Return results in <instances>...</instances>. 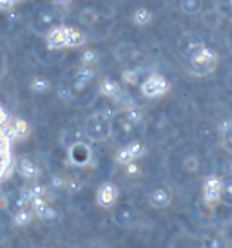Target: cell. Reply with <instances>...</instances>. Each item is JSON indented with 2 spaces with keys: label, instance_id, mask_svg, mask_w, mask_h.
I'll list each match as a JSON object with an SVG mask.
<instances>
[{
  "label": "cell",
  "instance_id": "6da1fadb",
  "mask_svg": "<svg viewBox=\"0 0 232 248\" xmlns=\"http://www.w3.org/2000/svg\"><path fill=\"white\" fill-rule=\"evenodd\" d=\"M11 125H13V118L0 105V183L11 174L15 161L13 145L17 140L13 136Z\"/></svg>",
  "mask_w": 232,
  "mask_h": 248
},
{
  "label": "cell",
  "instance_id": "7a4b0ae2",
  "mask_svg": "<svg viewBox=\"0 0 232 248\" xmlns=\"http://www.w3.org/2000/svg\"><path fill=\"white\" fill-rule=\"evenodd\" d=\"M46 44H48L49 49L83 47L87 44V35L75 26L58 24V26H53L46 33Z\"/></svg>",
  "mask_w": 232,
  "mask_h": 248
},
{
  "label": "cell",
  "instance_id": "3957f363",
  "mask_svg": "<svg viewBox=\"0 0 232 248\" xmlns=\"http://www.w3.org/2000/svg\"><path fill=\"white\" fill-rule=\"evenodd\" d=\"M187 58H189V69L192 75H211L218 67V53L209 46H203V44H198L187 55Z\"/></svg>",
  "mask_w": 232,
  "mask_h": 248
},
{
  "label": "cell",
  "instance_id": "277c9868",
  "mask_svg": "<svg viewBox=\"0 0 232 248\" xmlns=\"http://www.w3.org/2000/svg\"><path fill=\"white\" fill-rule=\"evenodd\" d=\"M83 134L89 141L93 143H102L105 140L111 138L113 134V125H111V120L103 116L102 112L98 110L95 114H91L85 122V127H83Z\"/></svg>",
  "mask_w": 232,
  "mask_h": 248
},
{
  "label": "cell",
  "instance_id": "5b68a950",
  "mask_svg": "<svg viewBox=\"0 0 232 248\" xmlns=\"http://www.w3.org/2000/svg\"><path fill=\"white\" fill-rule=\"evenodd\" d=\"M171 89V83L160 73H152V75L145 76L142 83H140V91L145 98L149 100H156V98L164 96L167 91Z\"/></svg>",
  "mask_w": 232,
  "mask_h": 248
},
{
  "label": "cell",
  "instance_id": "8992f818",
  "mask_svg": "<svg viewBox=\"0 0 232 248\" xmlns=\"http://www.w3.org/2000/svg\"><path fill=\"white\" fill-rule=\"evenodd\" d=\"M67 158L75 167H87L93 161V149L85 141H75L67 147Z\"/></svg>",
  "mask_w": 232,
  "mask_h": 248
},
{
  "label": "cell",
  "instance_id": "52a82bcc",
  "mask_svg": "<svg viewBox=\"0 0 232 248\" xmlns=\"http://www.w3.org/2000/svg\"><path fill=\"white\" fill-rule=\"evenodd\" d=\"M145 154V145L140 143V141H133V143L123 145L122 149H118V152L115 154V161L118 165H129V163H134Z\"/></svg>",
  "mask_w": 232,
  "mask_h": 248
},
{
  "label": "cell",
  "instance_id": "ba28073f",
  "mask_svg": "<svg viewBox=\"0 0 232 248\" xmlns=\"http://www.w3.org/2000/svg\"><path fill=\"white\" fill-rule=\"evenodd\" d=\"M221 192H223V179L218 178V176L205 178L201 194H203V201L207 205H216V203H219L221 201Z\"/></svg>",
  "mask_w": 232,
  "mask_h": 248
},
{
  "label": "cell",
  "instance_id": "9c48e42d",
  "mask_svg": "<svg viewBox=\"0 0 232 248\" xmlns=\"http://www.w3.org/2000/svg\"><path fill=\"white\" fill-rule=\"evenodd\" d=\"M118 200V188L116 185H113L111 181L107 183H102V185L98 186V190H96V203L103 208H109L113 207Z\"/></svg>",
  "mask_w": 232,
  "mask_h": 248
},
{
  "label": "cell",
  "instance_id": "30bf717a",
  "mask_svg": "<svg viewBox=\"0 0 232 248\" xmlns=\"http://www.w3.org/2000/svg\"><path fill=\"white\" fill-rule=\"evenodd\" d=\"M95 76H96V71L93 65H80L78 71L75 73V78H73V85H71V87L75 89V93H82L89 83L95 80Z\"/></svg>",
  "mask_w": 232,
  "mask_h": 248
},
{
  "label": "cell",
  "instance_id": "8fae6325",
  "mask_svg": "<svg viewBox=\"0 0 232 248\" xmlns=\"http://www.w3.org/2000/svg\"><path fill=\"white\" fill-rule=\"evenodd\" d=\"M115 56L118 62L129 63V62H134L138 56H140V51H138V47L134 44L122 42V44H118V47L115 49Z\"/></svg>",
  "mask_w": 232,
  "mask_h": 248
},
{
  "label": "cell",
  "instance_id": "7c38bea8",
  "mask_svg": "<svg viewBox=\"0 0 232 248\" xmlns=\"http://www.w3.org/2000/svg\"><path fill=\"white\" fill-rule=\"evenodd\" d=\"M171 201H172V196H171V192H169V188H165V186H156V188L149 194V203L154 208L169 207Z\"/></svg>",
  "mask_w": 232,
  "mask_h": 248
},
{
  "label": "cell",
  "instance_id": "4fadbf2b",
  "mask_svg": "<svg viewBox=\"0 0 232 248\" xmlns=\"http://www.w3.org/2000/svg\"><path fill=\"white\" fill-rule=\"evenodd\" d=\"M18 174L26 181H34L40 176V169L31 158H20V161H18Z\"/></svg>",
  "mask_w": 232,
  "mask_h": 248
},
{
  "label": "cell",
  "instance_id": "5bb4252c",
  "mask_svg": "<svg viewBox=\"0 0 232 248\" xmlns=\"http://www.w3.org/2000/svg\"><path fill=\"white\" fill-rule=\"evenodd\" d=\"M154 20V13L150 11V7H145V6H138L133 9V13H131V22L138 26V28H145V26H149L152 24Z\"/></svg>",
  "mask_w": 232,
  "mask_h": 248
},
{
  "label": "cell",
  "instance_id": "9a60e30c",
  "mask_svg": "<svg viewBox=\"0 0 232 248\" xmlns=\"http://www.w3.org/2000/svg\"><path fill=\"white\" fill-rule=\"evenodd\" d=\"M31 207H33V212L34 216H38L40 219H56L58 217V212H56L55 208L49 205L48 201H44V200H36L31 203Z\"/></svg>",
  "mask_w": 232,
  "mask_h": 248
},
{
  "label": "cell",
  "instance_id": "2e32d148",
  "mask_svg": "<svg viewBox=\"0 0 232 248\" xmlns=\"http://www.w3.org/2000/svg\"><path fill=\"white\" fill-rule=\"evenodd\" d=\"M122 93H123L122 85L116 82V80H113V78H105V80H102V83H100V94L105 98H109V100H118Z\"/></svg>",
  "mask_w": 232,
  "mask_h": 248
},
{
  "label": "cell",
  "instance_id": "e0dca14e",
  "mask_svg": "<svg viewBox=\"0 0 232 248\" xmlns=\"http://www.w3.org/2000/svg\"><path fill=\"white\" fill-rule=\"evenodd\" d=\"M78 18H80V24H82V26H85V28H93V26H96L98 20H100V13H98L96 7L87 6L80 11Z\"/></svg>",
  "mask_w": 232,
  "mask_h": 248
},
{
  "label": "cell",
  "instance_id": "ac0fdd59",
  "mask_svg": "<svg viewBox=\"0 0 232 248\" xmlns=\"http://www.w3.org/2000/svg\"><path fill=\"white\" fill-rule=\"evenodd\" d=\"M29 87L36 94H44V93H48L51 89V80L44 75H34L31 78V82H29Z\"/></svg>",
  "mask_w": 232,
  "mask_h": 248
},
{
  "label": "cell",
  "instance_id": "d6986e66",
  "mask_svg": "<svg viewBox=\"0 0 232 248\" xmlns=\"http://www.w3.org/2000/svg\"><path fill=\"white\" fill-rule=\"evenodd\" d=\"M142 71L138 69V67H131V69H123L122 71V82L125 85H140L142 83Z\"/></svg>",
  "mask_w": 232,
  "mask_h": 248
},
{
  "label": "cell",
  "instance_id": "ffe728a7",
  "mask_svg": "<svg viewBox=\"0 0 232 248\" xmlns=\"http://www.w3.org/2000/svg\"><path fill=\"white\" fill-rule=\"evenodd\" d=\"M33 217H34L33 210H29V208H18L13 216V221L18 227H28L29 223L33 221Z\"/></svg>",
  "mask_w": 232,
  "mask_h": 248
},
{
  "label": "cell",
  "instance_id": "44dd1931",
  "mask_svg": "<svg viewBox=\"0 0 232 248\" xmlns=\"http://www.w3.org/2000/svg\"><path fill=\"white\" fill-rule=\"evenodd\" d=\"M201 0H180V9L185 15H198L201 11Z\"/></svg>",
  "mask_w": 232,
  "mask_h": 248
},
{
  "label": "cell",
  "instance_id": "7402d4cb",
  "mask_svg": "<svg viewBox=\"0 0 232 248\" xmlns=\"http://www.w3.org/2000/svg\"><path fill=\"white\" fill-rule=\"evenodd\" d=\"M53 22H55V15L51 13V11H44L36 18V28L44 29V33H48L49 29L53 28Z\"/></svg>",
  "mask_w": 232,
  "mask_h": 248
},
{
  "label": "cell",
  "instance_id": "603a6c76",
  "mask_svg": "<svg viewBox=\"0 0 232 248\" xmlns=\"http://www.w3.org/2000/svg\"><path fill=\"white\" fill-rule=\"evenodd\" d=\"M13 136L15 140H22V138H26L28 136V132H29V125L24 122V120H20V118H15L13 120Z\"/></svg>",
  "mask_w": 232,
  "mask_h": 248
},
{
  "label": "cell",
  "instance_id": "cb8c5ba5",
  "mask_svg": "<svg viewBox=\"0 0 232 248\" xmlns=\"http://www.w3.org/2000/svg\"><path fill=\"white\" fill-rule=\"evenodd\" d=\"M75 94L76 93L71 85H58V89H56V96L60 98L64 104H71L75 100Z\"/></svg>",
  "mask_w": 232,
  "mask_h": 248
},
{
  "label": "cell",
  "instance_id": "d4e9b609",
  "mask_svg": "<svg viewBox=\"0 0 232 248\" xmlns=\"http://www.w3.org/2000/svg\"><path fill=\"white\" fill-rule=\"evenodd\" d=\"M96 60H98V53L91 47H85L82 51V55H80V62H82V65H93Z\"/></svg>",
  "mask_w": 232,
  "mask_h": 248
},
{
  "label": "cell",
  "instance_id": "484cf974",
  "mask_svg": "<svg viewBox=\"0 0 232 248\" xmlns=\"http://www.w3.org/2000/svg\"><path fill=\"white\" fill-rule=\"evenodd\" d=\"M221 201L227 205H232V176L223 179V192H221Z\"/></svg>",
  "mask_w": 232,
  "mask_h": 248
},
{
  "label": "cell",
  "instance_id": "4316f807",
  "mask_svg": "<svg viewBox=\"0 0 232 248\" xmlns=\"http://www.w3.org/2000/svg\"><path fill=\"white\" fill-rule=\"evenodd\" d=\"M183 169L187 170V172H196L199 169V161L196 156H187V158L183 159Z\"/></svg>",
  "mask_w": 232,
  "mask_h": 248
},
{
  "label": "cell",
  "instance_id": "83f0119b",
  "mask_svg": "<svg viewBox=\"0 0 232 248\" xmlns=\"http://www.w3.org/2000/svg\"><path fill=\"white\" fill-rule=\"evenodd\" d=\"M67 185V179L60 176V174H55V176H51V186L53 188H66Z\"/></svg>",
  "mask_w": 232,
  "mask_h": 248
},
{
  "label": "cell",
  "instance_id": "f1b7e54d",
  "mask_svg": "<svg viewBox=\"0 0 232 248\" xmlns=\"http://www.w3.org/2000/svg\"><path fill=\"white\" fill-rule=\"evenodd\" d=\"M221 143H223V147L232 154V129H229L225 134H221Z\"/></svg>",
  "mask_w": 232,
  "mask_h": 248
},
{
  "label": "cell",
  "instance_id": "f546056e",
  "mask_svg": "<svg viewBox=\"0 0 232 248\" xmlns=\"http://www.w3.org/2000/svg\"><path fill=\"white\" fill-rule=\"evenodd\" d=\"M229 129H232V120H231V118H225V120H221V122L218 124L219 134H225Z\"/></svg>",
  "mask_w": 232,
  "mask_h": 248
},
{
  "label": "cell",
  "instance_id": "4dcf8cb0",
  "mask_svg": "<svg viewBox=\"0 0 232 248\" xmlns=\"http://www.w3.org/2000/svg\"><path fill=\"white\" fill-rule=\"evenodd\" d=\"M125 170H127V174H129V176H136V174L140 172V167H138V163L134 161V163L125 165Z\"/></svg>",
  "mask_w": 232,
  "mask_h": 248
},
{
  "label": "cell",
  "instance_id": "1f68e13d",
  "mask_svg": "<svg viewBox=\"0 0 232 248\" xmlns=\"http://www.w3.org/2000/svg\"><path fill=\"white\" fill-rule=\"evenodd\" d=\"M17 2H20V0H0V7H9L17 4Z\"/></svg>",
  "mask_w": 232,
  "mask_h": 248
},
{
  "label": "cell",
  "instance_id": "d6a6232c",
  "mask_svg": "<svg viewBox=\"0 0 232 248\" xmlns=\"http://www.w3.org/2000/svg\"><path fill=\"white\" fill-rule=\"evenodd\" d=\"M55 2H58V4H69L71 0H55Z\"/></svg>",
  "mask_w": 232,
  "mask_h": 248
},
{
  "label": "cell",
  "instance_id": "836d02e7",
  "mask_svg": "<svg viewBox=\"0 0 232 248\" xmlns=\"http://www.w3.org/2000/svg\"><path fill=\"white\" fill-rule=\"evenodd\" d=\"M231 80H232V69H231Z\"/></svg>",
  "mask_w": 232,
  "mask_h": 248
},
{
  "label": "cell",
  "instance_id": "e575fe53",
  "mask_svg": "<svg viewBox=\"0 0 232 248\" xmlns=\"http://www.w3.org/2000/svg\"><path fill=\"white\" fill-rule=\"evenodd\" d=\"M231 176H232V167H231Z\"/></svg>",
  "mask_w": 232,
  "mask_h": 248
}]
</instances>
